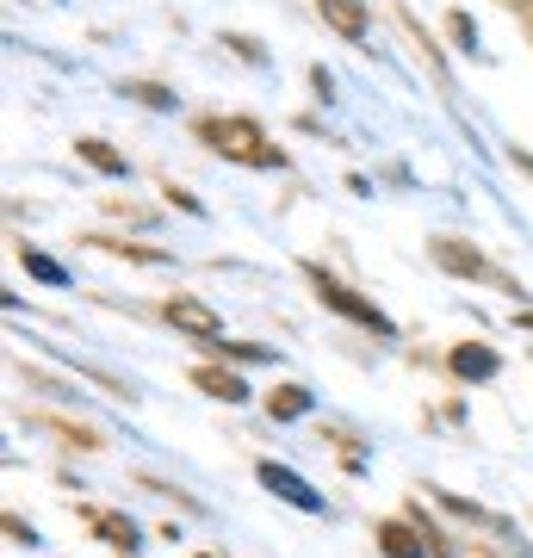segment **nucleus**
Returning <instances> with one entry per match:
<instances>
[{
	"mask_svg": "<svg viewBox=\"0 0 533 558\" xmlns=\"http://www.w3.org/2000/svg\"><path fill=\"white\" fill-rule=\"evenodd\" d=\"M198 137L211 143L218 156L242 161V168H279V149L261 137V124H249V119H205L198 124Z\"/></svg>",
	"mask_w": 533,
	"mask_h": 558,
	"instance_id": "f257e3e1",
	"label": "nucleus"
},
{
	"mask_svg": "<svg viewBox=\"0 0 533 558\" xmlns=\"http://www.w3.org/2000/svg\"><path fill=\"white\" fill-rule=\"evenodd\" d=\"M316 299L329 304V311H341V317H354V323H366L373 336H391V317L378 311V304H366V299H354L348 286H336V279H323L316 274Z\"/></svg>",
	"mask_w": 533,
	"mask_h": 558,
	"instance_id": "f03ea898",
	"label": "nucleus"
},
{
	"mask_svg": "<svg viewBox=\"0 0 533 558\" xmlns=\"http://www.w3.org/2000/svg\"><path fill=\"white\" fill-rule=\"evenodd\" d=\"M261 484H267V490H274L279 502H292V509H304V515H323V497H316L311 484L298 478L292 465H274V459H267V465H261Z\"/></svg>",
	"mask_w": 533,
	"mask_h": 558,
	"instance_id": "7ed1b4c3",
	"label": "nucleus"
},
{
	"mask_svg": "<svg viewBox=\"0 0 533 558\" xmlns=\"http://www.w3.org/2000/svg\"><path fill=\"white\" fill-rule=\"evenodd\" d=\"M168 323H174V329H186V336H198V341H218V348H223V323L211 317L205 304H193V299L168 304Z\"/></svg>",
	"mask_w": 533,
	"mask_h": 558,
	"instance_id": "20e7f679",
	"label": "nucleus"
},
{
	"mask_svg": "<svg viewBox=\"0 0 533 558\" xmlns=\"http://www.w3.org/2000/svg\"><path fill=\"white\" fill-rule=\"evenodd\" d=\"M316 7H323V20L336 25L341 38H366V0H316Z\"/></svg>",
	"mask_w": 533,
	"mask_h": 558,
	"instance_id": "39448f33",
	"label": "nucleus"
},
{
	"mask_svg": "<svg viewBox=\"0 0 533 558\" xmlns=\"http://www.w3.org/2000/svg\"><path fill=\"white\" fill-rule=\"evenodd\" d=\"M453 373H459V379H490V373H496V354H490V348H459V354H453Z\"/></svg>",
	"mask_w": 533,
	"mask_h": 558,
	"instance_id": "423d86ee",
	"label": "nucleus"
},
{
	"mask_svg": "<svg viewBox=\"0 0 533 558\" xmlns=\"http://www.w3.org/2000/svg\"><path fill=\"white\" fill-rule=\"evenodd\" d=\"M198 385H205L211 398H223V403H242V398H249V385H242V379H230V373H211V366L198 373Z\"/></svg>",
	"mask_w": 533,
	"mask_h": 558,
	"instance_id": "0eeeda50",
	"label": "nucleus"
},
{
	"mask_svg": "<svg viewBox=\"0 0 533 558\" xmlns=\"http://www.w3.org/2000/svg\"><path fill=\"white\" fill-rule=\"evenodd\" d=\"M304 410H311V391H304V385H286V391L274 398V416L279 422H298Z\"/></svg>",
	"mask_w": 533,
	"mask_h": 558,
	"instance_id": "6e6552de",
	"label": "nucleus"
},
{
	"mask_svg": "<svg viewBox=\"0 0 533 558\" xmlns=\"http://www.w3.org/2000/svg\"><path fill=\"white\" fill-rule=\"evenodd\" d=\"M81 156L94 161L99 174H124V156H119V149H106L99 137H87V143H81Z\"/></svg>",
	"mask_w": 533,
	"mask_h": 558,
	"instance_id": "1a4fd4ad",
	"label": "nucleus"
},
{
	"mask_svg": "<svg viewBox=\"0 0 533 558\" xmlns=\"http://www.w3.org/2000/svg\"><path fill=\"white\" fill-rule=\"evenodd\" d=\"M378 539H385V553H391V558H422V546H415V534H410V527H397V521H391V527H385Z\"/></svg>",
	"mask_w": 533,
	"mask_h": 558,
	"instance_id": "9d476101",
	"label": "nucleus"
},
{
	"mask_svg": "<svg viewBox=\"0 0 533 558\" xmlns=\"http://www.w3.org/2000/svg\"><path fill=\"white\" fill-rule=\"evenodd\" d=\"M25 274H38L44 286H62V279H69V274L57 267V260H44V255H25Z\"/></svg>",
	"mask_w": 533,
	"mask_h": 558,
	"instance_id": "9b49d317",
	"label": "nucleus"
},
{
	"mask_svg": "<svg viewBox=\"0 0 533 558\" xmlns=\"http://www.w3.org/2000/svg\"><path fill=\"white\" fill-rule=\"evenodd\" d=\"M99 527L119 539V546H137V527H131V521H99Z\"/></svg>",
	"mask_w": 533,
	"mask_h": 558,
	"instance_id": "f8f14e48",
	"label": "nucleus"
},
{
	"mask_svg": "<svg viewBox=\"0 0 533 558\" xmlns=\"http://www.w3.org/2000/svg\"><path fill=\"white\" fill-rule=\"evenodd\" d=\"M521 329H533V311H528V317H521Z\"/></svg>",
	"mask_w": 533,
	"mask_h": 558,
	"instance_id": "ddd939ff",
	"label": "nucleus"
},
{
	"mask_svg": "<svg viewBox=\"0 0 533 558\" xmlns=\"http://www.w3.org/2000/svg\"><path fill=\"white\" fill-rule=\"evenodd\" d=\"M528 174H533V161H528Z\"/></svg>",
	"mask_w": 533,
	"mask_h": 558,
	"instance_id": "4468645a",
	"label": "nucleus"
}]
</instances>
